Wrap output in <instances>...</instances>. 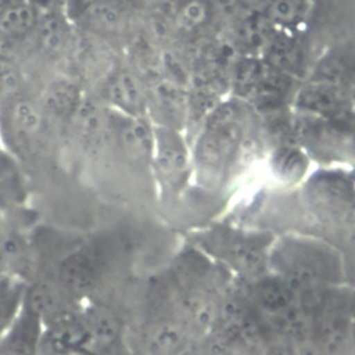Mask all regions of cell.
<instances>
[{
  "instance_id": "1",
  "label": "cell",
  "mask_w": 355,
  "mask_h": 355,
  "mask_svg": "<svg viewBox=\"0 0 355 355\" xmlns=\"http://www.w3.org/2000/svg\"><path fill=\"white\" fill-rule=\"evenodd\" d=\"M44 323L24 300L18 313L0 336V355H42Z\"/></svg>"
},
{
  "instance_id": "2",
  "label": "cell",
  "mask_w": 355,
  "mask_h": 355,
  "mask_svg": "<svg viewBox=\"0 0 355 355\" xmlns=\"http://www.w3.org/2000/svg\"><path fill=\"white\" fill-rule=\"evenodd\" d=\"M100 280V268L89 250L68 254L58 265L57 282L75 300H87Z\"/></svg>"
},
{
  "instance_id": "3",
  "label": "cell",
  "mask_w": 355,
  "mask_h": 355,
  "mask_svg": "<svg viewBox=\"0 0 355 355\" xmlns=\"http://www.w3.org/2000/svg\"><path fill=\"white\" fill-rule=\"evenodd\" d=\"M110 111L111 110L104 105L103 100L100 101L85 94L69 119L75 126L82 144L92 151L101 150L107 144L114 122Z\"/></svg>"
},
{
  "instance_id": "4",
  "label": "cell",
  "mask_w": 355,
  "mask_h": 355,
  "mask_svg": "<svg viewBox=\"0 0 355 355\" xmlns=\"http://www.w3.org/2000/svg\"><path fill=\"white\" fill-rule=\"evenodd\" d=\"M87 347H92L90 334L78 309L44 324L42 355H68Z\"/></svg>"
},
{
  "instance_id": "5",
  "label": "cell",
  "mask_w": 355,
  "mask_h": 355,
  "mask_svg": "<svg viewBox=\"0 0 355 355\" xmlns=\"http://www.w3.org/2000/svg\"><path fill=\"white\" fill-rule=\"evenodd\" d=\"M103 103L121 115L139 118L146 111V93L136 75L129 71H116L107 78L103 87Z\"/></svg>"
},
{
  "instance_id": "6",
  "label": "cell",
  "mask_w": 355,
  "mask_h": 355,
  "mask_svg": "<svg viewBox=\"0 0 355 355\" xmlns=\"http://www.w3.org/2000/svg\"><path fill=\"white\" fill-rule=\"evenodd\" d=\"M24 300L42 318L44 324L78 309L75 300L57 280L50 279H40L26 284Z\"/></svg>"
},
{
  "instance_id": "7",
  "label": "cell",
  "mask_w": 355,
  "mask_h": 355,
  "mask_svg": "<svg viewBox=\"0 0 355 355\" xmlns=\"http://www.w3.org/2000/svg\"><path fill=\"white\" fill-rule=\"evenodd\" d=\"M79 315L90 334L92 348L93 345L111 347L118 341L121 323L110 306L87 298L80 305Z\"/></svg>"
},
{
  "instance_id": "8",
  "label": "cell",
  "mask_w": 355,
  "mask_h": 355,
  "mask_svg": "<svg viewBox=\"0 0 355 355\" xmlns=\"http://www.w3.org/2000/svg\"><path fill=\"white\" fill-rule=\"evenodd\" d=\"M71 19L65 15L62 8L40 14L33 31L40 50L49 54L62 51L71 39Z\"/></svg>"
},
{
  "instance_id": "9",
  "label": "cell",
  "mask_w": 355,
  "mask_h": 355,
  "mask_svg": "<svg viewBox=\"0 0 355 355\" xmlns=\"http://www.w3.org/2000/svg\"><path fill=\"white\" fill-rule=\"evenodd\" d=\"M83 96L85 93L75 80L69 78H58L47 86L43 96V104L47 112L69 122Z\"/></svg>"
},
{
  "instance_id": "10",
  "label": "cell",
  "mask_w": 355,
  "mask_h": 355,
  "mask_svg": "<svg viewBox=\"0 0 355 355\" xmlns=\"http://www.w3.org/2000/svg\"><path fill=\"white\" fill-rule=\"evenodd\" d=\"M118 136L125 153L133 159H147L155 144V136L144 116L130 118L123 115V122L118 128Z\"/></svg>"
},
{
  "instance_id": "11",
  "label": "cell",
  "mask_w": 355,
  "mask_h": 355,
  "mask_svg": "<svg viewBox=\"0 0 355 355\" xmlns=\"http://www.w3.org/2000/svg\"><path fill=\"white\" fill-rule=\"evenodd\" d=\"M40 12L28 1H21L0 10V37L21 39L33 33Z\"/></svg>"
},
{
  "instance_id": "12",
  "label": "cell",
  "mask_w": 355,
  "mask_h": 355,
  "mask_svg": "<svg viewBox=\"0 0 355 355\" xmlns=\"http://www.w3.org/2000/svg\"><path fill=\"white\" fill-rule=\"evenodd\" d=\"M25 288L26 283L21 277L0 275V336L18 313Z\"/></svg>"
},
{
  "instance_id": "13",
  "label": "cell",
  "mask_w": 355,
  "mask_h": 355,
  "mask_svg": "<svg viewBox=\"0 0 355 355\" xmlns=\"http://www.w3.org/2000/svg\"><path fill=\"white\" fill-rule=\"evenodd\" d=\"M10 111L8 122L17 133L29 136L36 133L42 125L40 111L26 98H10Z\"/></svg>"
},
{
  "instance_id": "14",
  "label": "cell",
  "mask_w": 355,
  "mask_h": 355,
  "mask_svg": "<svg viewBox=\"0 0 355 355\" xmlns=\"http://www.w3.org/2000/svg\"><path fill=\"white\" fill-rule=\"evenodd\" d=\"M24 86V75L18 64L0 55V97L7 100L18 97Z\"/></svg>"
},
{
  "instance_id": "15",
  "label": "cell",
  "mask_w": 355,
  "mask_h": 355,
  "mask_svg": "<svg viewBox=\"0 0 355 355\" xmlns=\"http://www.w3.org/2000/svg\"><path fill=\"white\" fill-rule=\"evenodd\" d=\"M0 251L6 266L22 263L28 257V244L18 233H7L0 237Z\"/></svg>"
},
{
  "instance_id": "16",
  "label": "cell",
  "mask_w": 355,
  "mask_h": 355,
  "mask_svg": "<svg viewBox=\"0 0 355 355\" xmlns=\"http://www.w3.org/2000/svg\"><path fill=\"white\" fill-rule=\"evenodd\" d=\"M305 166V161L300 153L288 148H283L276 154L275 169L283 178H298Z\"/></svg>"
},
{
  "instance_id": "17",
  "label": "cell",
  "mask_w": 355,
  "mask_h": 355,
  "mask_svg": "<svg viewBox=\"0 0 355 355\" xmlns=\"http://www.w3.org/2000/svg\"><path fill=\"white\" fill-rule=\"evenodd\" d=\"M101 1L104 0H64L62 10L71 22H76L90 7Z\"/></svg>"
},
{
  "instance_id": "18",
  "label": "cell",
  "mask_w": 355,
  "mask_h": 355,
  "mask_svg": "<svg viewBox=\"0 0 355 355\" xmlns=\"http://www.w3.org/2000/svg\"><path fill=\"white\" fill-rule=\"evenodd\" d=\"M207 8L201 1H190L182 10V24L189 26L200 25L205 19Z\"/></svg>"
},
{
  "instance_id": "19",
  "label": "cell",
  "mask_w": 355,
  "mask_h": 355,
  "mask_svg": "<svg viewBox=\"0 0 355 355\" xmlns=\"http://www.w3.org/2000/svg\"><path fill=\"white\" fill-rule=\"evenodd\" d=\"M68 355H100L97 351H94V348L87 347V348H80V349H75L72 352H69Z\"/></svg>"
},
{
  "instance_id": "20",
  "label": "cell",
  "mask_w": 355,
  "mask_h": 355,
  "mask_svg": "<svg viewBox=\"0 0 355 355\" xmlns=\"http://www.w3.org/2000/svg\"><path fill=\"white\" fill-rule=\"evenodd\" d=\"M21 1H25V0H0V10L8 7V6H12V4H17V3H21Z\"/></svg>"
},
{
  "instance_id": "21",
  "label": "cell",
  "mask_w": 355,
  "mask_h": 355,
  "mask_svg": "<svg viewBox=\"0 0 355 355\" xmlns=\"http://www.w3.org/2000/svg\"><path fill=\"white\" fill-rule=\"evenodd\" d=\"M132 1L136 3V4H139V6H150V4L155 3L157 0H132Z\"/></svg>"
},
{
  "instance_id": "22",
  "label": "cell",
  "mask_w": 355,
  "mask_h": 355,
  "mask_svg": "<svg viewBox=\"0 0 355 355\" xmlns=\"http://www.w3.org/2000/svg\"><path fill=\"white\" fill-rule=\"evenodd\" d=\"M6 262H4V258L1 255V251H0V275H4V269H6Z\"/></svg>"
}]
</instances>
